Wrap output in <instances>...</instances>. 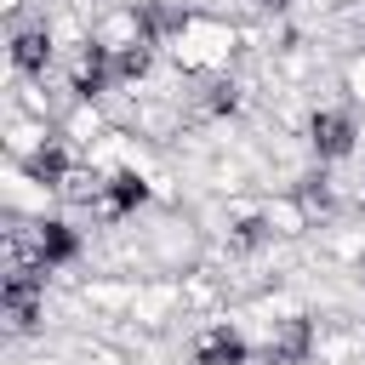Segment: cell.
I'll return each instance as SVG.
<instances>
[{
  "label": "cell",
  "instance_id": "cell-1",
  "mask_svg": "<svg viewBox=\"0 0 365 365\" xmlns=\"http://www.w3.org/2000/svg\"><path fill=\"white\" fill-rule=\"evenodd\" d=\"M348 143H354V120L348 114H319L314 120V148L319 154H348Z\"/></svg>",
  "mask_w": 365,
  "mask_h": 365
},
{
  "label": "cell",
  "instance_id": "cell-2",
  "mask_svg": "<svg viewBox=\"0 0 365 365\" xmlns=\"http://www.w3.org/2000/svg\"><path fill=\"white\" fill-rule=\"evenodd\" d=\"M11 57H17V68H46V57H51V40H46V29H23L17 34V46H11Z\"/></svg>",
  "mask_w": 365,
  "mask_h": 365
},
{
  "label": "cell",
  "instance_id": "cell-3",
  "mask_svg": "<svg viewBox=\"0 0 365 365\" xmlns=\"http://www.w3.org/2000/svg\"><path fill=\"white\" fill-rule=\"evenodd\" d=\"M103 80H108V46H91V51L80 57V68H74V91H86V97H91Z\"/></svg>",
  "mask_w": 365,
  "mask_h": 365
},
{
  "label": "cell",
  "instance_id": "cell-4",
  "mask_svg": "<svg viewBox=\"0 0 365 365\" xmlns=\"http://www.w3.org/2000/svg\"><path fill=\"white\" fill-rule=\"evenodd\" d=\"M240 359H245V348H240V336H228V331L205 336V348H200V365H240Z\"/></svg>",
  "mask_w": 365,
  "mask_h": 365
},
{
  "label": "cell",
  "instance_id": "cell-5",
  "mask_svg": "<svg viewBox=\"0 0 365 365\" xmlns=\"http://www.w3.org/2000/svg\"><path fill=\"white\" fill-rule=\"evenodd\" d=\"M68 251H74V234H68L63 222H46V228H40V268L57 262V257H68Z\"/></svg>",
  "mask_w": 365,
  "mask_h": 365
},
{
  "label": "cell",
  "instance_id": "cell-6",
  "mask_svg": "<svg viewBox=\"0 0 365 365\" xmlns=\"http://www.w3.org/2000/svg\"><path fill=\"white\" fill-rule=\"evenodd\" d=\"M137 200H143V182H137V177H114L108 205H114V211H125V205H137Z\"/></svg>",
  "mask_w": 365,
  "mask_h": 365
}]
</instances>
